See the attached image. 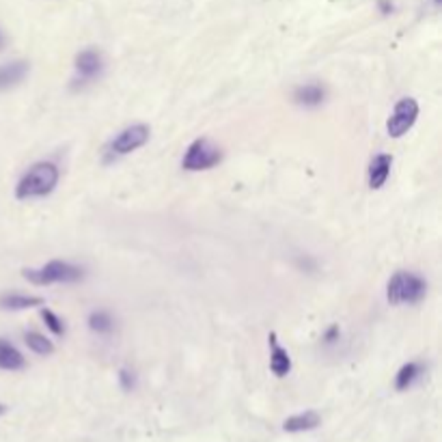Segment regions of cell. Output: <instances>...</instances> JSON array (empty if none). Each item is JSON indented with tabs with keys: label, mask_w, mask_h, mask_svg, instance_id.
<instances>
[{
	"label": "cell",
	"mask_w": 442,
	"mask_h": 442,
	"mask_svg": "<svg viewBox=\"0 0 442 442\" xmlns=\"http://www.w3.org/2000/svg\"><path fill=\"white\" fill-rule=\"evenodd\" d=\"M149 141V127L145 123H136L125 127L121 134L110 143V153L112 156H127L132 151H136Z\"/></svg>",
	"instance_id": "6"
},
{
	"label": "cell",
	"mask_w": 442,
	"mask_h": 442,
	"mask_svg": "<svg viewBox=\"0 0 442 442\" xmlns=\"http://www.w3.org/2000/svg\"><path fill=\"white\" fill-rule=\"evenodd\" d=\"M88 326H91V330L104 335V332H110L112 330V320H110L108 313L95 311V313H91V318H88Z\"/></svg>",
	"instance_id": "17"
},
{
	"label": "cell",
	"mask_w": 442,
	"mask_h": 442,
	"mask_svg": "<svg viewBox=\"0 0 442 442\" xmlns=\"http://www.w3.org/2000/svg\"><path fill=\"white\" fill-rule=\"evenodd\" d=\"M41 318L43 320H46V324H48V328L54 332V335H63L65 332V326H63V322L50 311V308H43V311H41Z\"/></svg>",
	"instance_id": "18"
},
{
	"label": "cell",
	"mask_w": 442,
	"mask_h": 442,
	"mask_svg": "<svg viewBox=\"0 0 442 442\" xmlns=\"http://www.w3.org/2000/svg\"><path fill=\"white\" fill-rule=\"evenodd\" d=\"M427 283L412 272H397L386 287V298L392 304H417L425 298Z\"/></svg>",
	"instance_id": "2"
},
{
	"label": "cell",
	"mask_w": 442,
	"mask_h": 442,
	"mask_svg": "<svg viewBox=\"0 0 442 442\" xmlns=\"http://www.w3.org/2000/svg\"><path fill=\"white\" fill-rule=\"evenodd\" d=\"M320 423H322V417L315 410H306V412H300V414L289 417L283 423V429L285 431H308V429L320 427Z\"/></svg>",
	"instance_id": "13"
},
{
	"label": "cell",
	"mask_w": 442,
	"mask_h": 442,
	"mask_svg": "<svg viewBox=\"0 0 442 442\" xmlns=\"http://www.w3.org/2000/svg\"><path fill=\"white\" fill-rule=\"evenodd\" d=\"M390 166H392V158L386 156V153H380L371 160V164H369V186L373 190H378L386 184L388 175H390Z\"/></svg>",
	"instance_id": "9"
},
{
	"label": "cell",
	"mask_w": 442,
	"mask_h": 442,
	"mask_svg": "<svg viewBox=\"0 0 442 442\" xmlns=\"http://www.w3.org/2000/svg\"><path fill=\"white\" fill-rule=\"evenodd\" d=\"M22 274L33 285H50V283H76L84 277V270L65 261H50L43 268H26Z\"/></svg>",
	"instance_id": "3"
},
{
	"label": "cell",
	"mask_w": 442,
	"mask_h": 442,
	"mask_svg": "<svg viewBox=\"0 0 442 442\" xmlns=\"http://www.w3.org/2000/svg\"><path fill=\"white\" fill-rule=\"evenodd\" d=\"M119 380H121V386H123L125 390H132V388H134V373H132V371L121 369V371H119Z\"/></svg>",
	"instance_id": "19"
},
{
	"label": "cell",
	"mask_w": 442,
	"mask_h": 442,
	"mask_svg": "<svg viewBox=\"0 0 442 442\" xmlns=\"http://www.w3.org/2000/svg\"><path fill=\"white\" fill-rule=\"evenodd\" d=\"M423 371H425V367L421 363H408V365H404L400 369V373H397V378H395V388L397 390H408L417 380H421Z\"/></svg>",
	"instance_id": "15"
},
{
	"label": "cell",
	"mask_w": 442,
	"mask_h": 442,
	"mask_svg": "<svg viewBox=\"0 0 442 442\" xmlns=\"http://www.w3.org/2000/svg\"><path fill=\"white\" fill-rule=\"evenodd\" d=\"M417 117H419V104L417 100L412 98H404L397 102L388 123H386V129H388V136L390 139H402L406 132L417 123Z\"/></svg>",
	"instance_id": "4"
},
{
	"label": "cell",
	"mask_w": 442,
	"mask_h": 442,
	"mask_svg": "<svg viewBox=\"0 0 442 442\" xmlns=\"http://www.w3.org/2000/svg\"><path fill=\"white\" fill-rule=\"evenodd\" d=\"M28 74V63L26 61H11L0 65V91H7V88L20 84Z\"/></svg>",
	"instance_id": "8"
},
{
	"label": "cell",
	"mask_w": 442,
	"mask_h": 442,
	"mask_svg": "<svg viewBox=\"0 0 442 442\" xmlns=\"http://www.w3.org/2000/svg\"><path fill=\"white\" fill-rule=\"evenodd\" d=\"M5 412H7V408H5V406H3V404H0V417H3V414H5Z\"/></svg>",
	"instance_id": "21"
},
{
	"label": "cell",
	"mask_w": 442,
	"mask_h": 442,
	"mask_svg": "<svg viewBox=\"0 0 442 442\" xmlns=\"http://www.w3.org/2000/svg\"><path fill=\"white\" fill-rule=\"evenodd\" d=\"M326 100V88L320 82H308V84H300L293 91V102L306 108L320 106Z\"/></svg>",
	"instance_id": "7"
},
{
	"label": "cell",
	"mask_w": 442,
	"mask_h": 442,
	"mask_svg": "<svg viewBox=\"0 0 442 442\" xmlns=\"http://www.w3.org/2000/svg\"><path fill=\"white\" fill-rule=\"evenodd\" d=\"M59 184V168L52 162H39L28 168V173L18 182L16 197L26 201V199H37L50 194Z\"/></svg>",
	"instance_id": "1"
},
{
	"label": "cell",
	"mask_w": 442,
	"mask_h": 442,
	"mask_svg": "<svg viewBox=\"0 0 442 442\" xmlns=\"http://www.w3.org/2000/svg\"><path fill=\"white\" fill-rule=\"evenodd\" d=\"M434 3H436V5H440V3H442V0H434Z\"/></svg>",
	"instance_id": "22"
},
{
	"label": "cell",
	"mask_w": 442,
	"mask_h": 442,
	"mask_svg": "<svg viewBox=\"0 0 442 442\" xmlns=\"http://www.w3.org/2000/svg\"><path fill=\"white\" fill-rule=\"evenodd\" d=\"M220 158L223 156H220V149L216 145H211L207 139H199L188 147L182 164L186 170H207V168L216 166L220 162Z\"/></svg>",
	"instance_id": "5"
},
{
	"label": "cell",
	"mask_w": 442,
	"mask_h": 442,
	"mask_svg": "<svg viewBox=\"0 0 442 442\" xmlns=\"http://www.w3.org/2000/svg\"><path fill=\"white\" fill-rule=\"evenodd\" d=\"M0 43H3V35H0Z\"/></svg>",
	"instance_id": "23"
},
{
	"label": "cell",
	"mask_w": 442,
	"mask_h": 442,
	"mask_svg": "<svg viewBox=\"0 0 442 442\" xmlns=\"http://www.w3.org/2000/svg\"><path fill=\"white\" fill-rule=\"evenodd\" d=\"M26 367V361L16 345H11L7 339H0V369L5 371H20Z\"/></svg>",
	"instance_id": "11"
},
{
	"label": "cell",
	"mask_w": 442,
	"mask_h": 442,
	"mask_svg": "<svg viewBox=\"0 0 442 442\" xmlns=\"http://www.w3.org/2000/svg\"><path fill=\"white\" fill-rule=\"evenodd\" d=\"M378 7H380L382 13H390V11H392V3H390V0H380Z\"/></svg>",
	"instance_id": "20"
},
{
	"label": "cell",
	"mask_w": 442,
	"mask_h": 442,
	"mask_svg": "<svg viewBox=\"0 0 442 442\" xmlns=\"http://www.w3.org/2000/svg\"><path fill=\"white\" fill-rule=\"evenodd\" d=\"M76 69H78V74L84 80L95 78L102 71V57H100V52L98 50H82L76 57Z\"/></svg>",
	"instance_id": "10"
},
{
	"label": "cell",
	"mask_w": 442,
	"mask_h": 442,
	"mask_svg": "<svg viewBox=\"0 0 442 442\" xmlns=\"http://www.w3.org/2000/svg\"><path fill=\"white\" fill-rule=\"evenodd\" d=\"M24 341H26V345H28L35 354H39V356H50V354L54 351L52 341H48L46 337L39 335V332H26V335H24Z\"/></svg>",
	"instance_id": "16"
},
{
	"label": "cell",
	"mask_w": 442,
	"mask_h": 442,
	"mask_svg": "<svg viewBox=\"0 0 442 442\" xmlns=\"http://www.w3.org/2000/svg\"><path fill=\"white\" fill-rule=\"evenodd\" d=\"M270 345H272V354H270V369H272V373H274V376L283 378V376H287V373L291 371V359H289L287 349L279 345V341H277V335H274V332L270 335Z\"/></svg>",
	"instance_id": "12"
},
{
	"label": "cell",
	"mask_w": 442,
	"mask_h": 442,
	"mask_svg": "<svg viewBox=\"0 0 442 442\" xmlns=\"http://www.w3.org/2000/svg\"><path fill=\"white\" fill-rule=\"evenodd\" d=\"M43 304V298L39 296H24V293H3L0 296V308L5 311H24V308H33Z\"/></svg>",
	"instance_id": "14"
}]
</instances>
